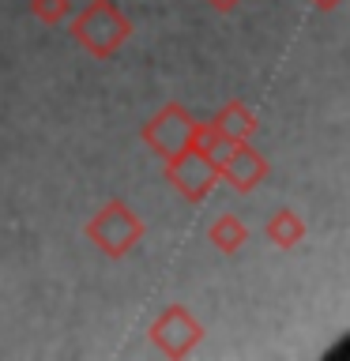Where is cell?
<instances>
[{
  "label": "cell",
  "mask_w": 350,
  "mask_h": 361,
  "mask_svg": "<svg viewBox=\"0 0 350 361\" xmlns=\"http://www.w3.org/2000/svg\"><path fill=\"white\" fill-rule=\"evenodd\" d=\"M68 19H72V27H68L72 42L79 49H87L95 61L113 56L132 38V23L121 11L117 0H90L87 8H79V16H68Z\"/></svg>",
  "instance_id": "obj_1"
},
{
  "label": "cell",
  "mask_w": 350,
  "mask_h": 361,
  "mask_svg": "<svg viewBox=\"0 0 350 361\" xmlns=\"http://www.w3.org/2000/svg\"><path fill=\"white\" fill-rule=\"evenodd\" d=\"M83 233H87V241L95 245L102 256L121 259V256H128L132 248L143 241L147 226H143V219L124 200H109L106 207H102L95 219L83 226Z\"/></svg>",
  "instance_id": "obj_2"
},
{
  "label": "cell",
  "mask_w": 350,
  "mask_h": 361,
  "mask_svg": "<svg viewBox=\"0 0 350 361\" xmlns=\"http://www.w3.org/2000/svg\"><path fill=\"white\" fill-rule=\"evenodd\" d=\"M166 180L188 203H203L211 196V188L219 185V162H215V158L200 147L196 128H192V140L181 147L177 154L166 158Z\"/></svg>",
  "instance_id": "obj_3"
},
{
  "label": "cell",
  "mask_w": 350,
  "mask_h": 361,
  "mask_svg": "<svg viewBox=\"0 0 350 361\" xmlns=\"http://www.w3.org/2000/svg\"><path fill=\"white\" fill-rule=\"evenodd\" d=\"M147 338H151V346L158 350V354L188 357L203 338V324L192 316L188 305H169V309H162L155 316V324L147 327Z\"/></svg>",
  "instance_id": "obj_4"
},
{
  "label": "cell",
  "mask_w": 350,
  "mask_h": 361,
  "mask_svg": "<svg viewBox=\"0 0 350 361\" xmlns=\"http://www.w3.org/2000/svg\"><path fill=\"white\" fill-rule=\"evenodd\" d=\"M192 128H196V117H192L181 102H166V106L143 124L140 140L151 147L158 158H169V154H177L181 147L192 140Z\"/></svg>",
  "instance_id": "obj_5"
},
{
  "label": "cell",
  "mask_w": 350,
  "mask_h": 361,
  "mask_svg": "<svg viewBox=\"0 0 350 361\" xmlns=\"http://www.w3.org/2000/svg\"><path fill=\"white\" fill-rule=\"evenodd\" d=\"M267 177V158L256 151L253 143H237L230 154H226V162L219 166V180H226V185H230L234 192H253L260 180Z\"/></svg>",
  "instance_id": "obj_6"
},
{
  "label": "cell",
  "mask_w": 350,
  "mask_h": 361,
  "mask_svg": "<svg viewBox=\"0 0 350 361\" xmlns=\"http://www.w3.org/2000/svg\"><path fill=\"white\" fill-rule=\"evenodd\" d=\"M211 128L215 132H222L226 140H234V143H245V140H253L256 128H260V121H256V113L245 106V102H226V106L211 117Z\"/></svg>",
  "instance_id": "obj_7"
},
{
  "label": "cell",
  "mask_w": 350,
  "mask_h": 361,
  "mask_svg": "<svg viewBox=\"0 0 350 361\" xmlns=\"http://www.w3.org/2000/svg\"><path fill=\"white\" fill-rule=\"evenodd\" d=\"M264 233H267V241L275 245V248H298V245L305 241V222H301L298 211L282 207V211H275V214L267 219Z\"/></svg>",
  "instance_id": "obj_8"
},
{
  "label": "cell",
  "mask_w": 350,
  "mask_h": 361,
  "mask_svg": "<svg viewBox=\"0 0 350 361\" xmlns=\"http://www.w3.org/2000/svg\"><path fill=\"white\" fill-rule=\"evenodd\" d=\"M207 241L219 248V252H226V256H234L237 248H241L245 241H248V226L237 219V214H219L211 226H207Z\"/></svg>",
  "instance_id": "obj_9"
},
{
  "label": "cell",
  "mask_w": 350,
  "mask_h": 361,
  "mask_svg": "<svg viewBox=\"0 0 350 361\" xmlns=\"http://www.w3.org/2000/svg\"><path fill=\"white\" fill-rule=\"evenodd\" d=\"M30 11L45 27H61L72 16V0H30Z\"/></svg>",
  "instance_id": "obj_10"
},
{
  "label": "cell",
  "mask_w": 350,
  "mask_h": 361,
  "mask_svg": "<svg viewBox=\"0 0 350 361\" xmlns=\"http://www.w3.org/2000/svg\"><path fill=\"white\" fill-rule=\"evenodd\" d=\"M207 4H211L215 11H234L237 4H241V0H207Z\"/></svg>",
  "instance_id": "obj_11"
},
{
  "label": "cell",
  "mask_w": 350,
  "mask_h": 361,
  "mask_svg": "<svg viewBox=\"0 0 350 361\" xmlns=\"http://www.w3.org/2000/svg\"><path fill=\"white\" fill-rule=\"evenodd\" d=\"M309 4H313V8H320V11H332V8L343 4V0H309Z\"/></svg>",
  "instance_id": "obj_12"
}]
</instances>
